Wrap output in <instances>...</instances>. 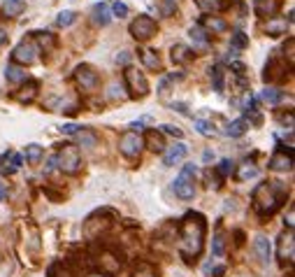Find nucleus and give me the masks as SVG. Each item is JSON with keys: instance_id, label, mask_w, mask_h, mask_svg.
Masks as SVG:
<instances>
[{"instance_id": "1", "label": "nucleus", "mask_w": 295, "mask_h": 277, "mask_svg": "<svg viewBox=\"0 0 295 277\" xmlns=\"http://www.w3.org/2000/svg\"><path fill=\"white\" fill-rule=\"evenodd\" d=\"M205 231H207V224H205V217L198 214V212H188L184 217V222L179 226V254L186 263H193V261L200 256L205 244Z\"/></svg>"}, {"instance_id": "2", "label": "nucleus", "mask_w": 295, "mask_h": 277, "mask_svg": "<svg viewBox=\"0 0 295 277\" xmlns=\"http://www.w3.org/2000/svg\"><path fill=\"white\" fill-rule=\"evenodd\" d=\"M288 198V189L281 182H260L251 194V205L260 217L274 214Z\"/></svg>"}, {"instance_id": "3", "label": "nucleus", "mask_w": 295, "mask_h": 277, "mask_svg": "<svg viewBox=\"0 0 295 277\" xmlns=\"http://www.w3.org/2000/svg\"><path fill=\"white\" fill-rule=\"evenodd\" d=\"M54 159H56V166L63 172H68V175H75L82 168V156H79V149L75 144H63Z\"/></svg>"}, {"instance_id": "4", "label": "nucleus", "mask_w": 295, "mask_h": 277, "mask_svg": "<svg viewBox=\"0 0 295 277\" xmlns=\"http://www.w3.org/2000/svg\"><path fill=\"white\" fill-rule=\"evenodd\" d=\"M195 166L193 163H188V166H184V170H181V175L175 179V184H172V189H175V194L179 196L181 200H191L193 196H195V184H193V177H195Z\"/></svg>"}, {"instance_id": "5", "label": "nucleus", "mask_w": 295, "mask_h": 277, "mask_svg": "<svg viewBox=\"0 0 295 277\" xmlns=\"http://www.w3.org/2000/svg\"><path fill=\"white\" fill-rule=\"evenodd\" d=\"M123 79H126V86H128V91H130L133 98H144V96L149 94L147 77H144V72H140L137 68H126Z\"/></svg>"}, {"instance_id": "6", "label": "nucleus", "mask_w": 295, "mask_h": 277, "mask_svg": "<svg viewBox=\"0 0 295 277\" xmlns=\"http://www.w3.org/2000/svg\"><path fill=\"white\" fill-rule=\"evenodd\" d=\"M119 149H121V154L128 156V159H137L144 149L142 135L135 133V131H126V133L119 138Z\"/></svg>"}, {"instance_id": "7", "label": "nucleus", "mask_w": 295, "mask_h": 277, "mask_svg": "<svg viewBox=\"0 0 295 277\" xmlns=\"http://www.w3.org/2000/svg\"><path fill=\"white\" fill-rule=\"evenodd\" d=\"M35 61H38V45L33 40H23L12 51V63H17V66H30Z\"/></svg>"}, {"instance_id": "8", "label": "nucleus", "mask_w": 295, "mask_h": 277, "mask_svg": "<svg viewBox=\"0 0 295 277\" xmlns=\"http://www.w3.org/2000/svg\"><path fill=\"white\" fill-rule=\"evenodd\" d=\"M130 35L137 40V42H144V40L153 38L156 35V21L147 14H140L135 21L130 23Z\"/></svg>"}, {"instance_id": "9", "label": "nucleus", "mask_w": 295, "mask_h": 277, "mask_svg": "<svg viewBox=\"0 0 295 277\" xmlns=\"http://www.w3.org/2000/svg\"><path fill=\"white\" fill-rule=\"evenodd\" d=\"M107 212H110V210H98L95 214L88 217L86 224H84V235H86V238H98L100 233H105L107 228L112 226V222H110L112 217H110V219H105Z\"/></svg>"}, {"instance_id": "10", "label": "nucleus", "mask_w": 295, "mask_h": 277, "mask_svg": "<svg viewBox=\"0 0 295 277\" xmlns=\"http://www.w3.org/2000/svg\"><path fill=\"white\" fill-rule=\"evenodd\" d=\"M75 82L79 84L84 91H93V89H98L100 77H98V72L93 70L91 66L82 63V66H77V70H75Z\"/></svg>"}, {"instance_id": "11", "label": "nucleus", "mask_w": 295, "mask_h": 277, "mask_svg": "<svg viewBox=\"0 0 295 277\" xmlns=\"http://www.w3.org/2000/svg\"><path fill=\"white\" fill-rule=\"evenodd\" d=\"M277 256L281 263H293L295 259V238H293V231H284L281 238L277 242Z\"/></svg>"}, {"instance_id": "12", "label": "nucleus", "mask_w": 295, "mask_h": 277, "mask_svg": "<svg viewBox=\"0 0 295 277\" xmlns=\"http://www.w3.org/2000/svg\"><path fill=\"white\" fill-rule=\"evenodd\" d=\"M95 263H98L100 272H105V275H114V272L121 270V259L116 254H112V252H100Z\"/></svg>"}, {"instance_id": "13", "label": "nucleus", "mask_w": 295, "mask_h": 277, "mask_svg": "<svg viewBox=\"0 0 295 277\" xmlns=\"http://www.w3.org/2000/svg\"><path fill=\"white\" fill-rule=\"evenodd\" d=\"M281 10V0H253V12L260 19H272Z\"/></svg>"}, {"instance_id": "14", "label": "nucleus", "mask_w": 295, "mask_h": 277, "mask_svg": "<svg viewBox=\"0 0 295 277\" xmlns=\"http://www.w3.org/2000/svg\"><path fill=\"white\" fill-rule=\"evenodd\" d=\"M188 154V147H186L184 142H175L172 147H170L168 151L163 154V166L165 168H172V166H177L179 161H184V156Z\"/></svg>"}, {"instance_id": "15", "label": "nucleus", "mask_w": 295, "mask_h": 277, "mask_svg": "<svg viewBox=\"0 0 295 277\" xmlns=\"http://www.w3.org/2000/svg\"><path fill=\"white\" fill-rule=\"evenodd\" d=\"M268 168H270V170H274V172H286V170H293V154H286V151H281V149H279L277 154H274L272 159H270Z\"/></svg>"}, {"instance_id": "16", "label": "nucleus", "mask_w": 295, "mask_h": 277, "mask_svg": "<svg viewBox=\"0 0 295 277\" xmlns=\"http://www.w3.org/2000/svg\"><path fill=\"white\" fill-rule=\"evenodd\" d=\"M253 252H256V256L263 263H270L272 261V244H270V240L265 235H256V240H253Z\"/></svg>"}, {"instance_id": "17", "label": "nucleus", "mask_w": 295, "mask_h": 277, "mask_svg": "<svg viewBox=\"0 0 295 277\" xmlns=\"http://www.w3.org/2000/svg\"><path fill=\"white\" fill-rule=\"evenodd\" d=\"M91 17H93V23H98V26H107L112 21V10H110V3H98V5L91 7Z\"/></svg>"}, {"instance_id": "18", "label": "nucleus", "mask_w": 295, "mask_h": 277, "mask_svg": "<svg viewBox=\"0 0 295 277\" xmlns=\"http://www.w3.org/2000/svg\"><path fill=\"white\" fill-rule=\"evenodd\" d=\"M286 70V66L281 61H279L277 56H272L268 61V66H265V72H263V79L265 82H277V79H281V72Z\"/></svg>"}, {"instance_id": "19", "label": "nucleus", "mask_w": 295, "mask_h": 277, "mask_svg": "<svg viewBox=\"0 0 295 277\" xmlns=\"http://www.w3.org/2000/svg\"><path fill=\"white\" fill-rule=\"evenodd\" d=\"M286 30H288V21L281 19V17H272V19H268V23H265V33H268L270 38L286 35Z\"/></svg>"}, {"instance_id": "20", "label": "nucleus", "mask_w": 295, "mask_h": 277, "mask_svg": "<svg viewBox=\"0 0 295 277\" xmlns=\"http://www.w3.org/2000/svg\"><path fill=\"white\" fill-rule=\"evenodd\" d=\"M203 28H205V33H225L228 30V23L223 21L221 17H205L203 19Z\"/></svg>"}, {"instance_id": "21", "label": "nucleus", "mask_w": 295, "mask_h": 277, "mask_svg": "<svg viewBox=\"0 0 295 277\" xmlns=\"http://www.w3.org/2000/svg\"><path fill=\"white\" fill-rule=\"evenodd\" d=\"M170 58H172V63H188L193 58V51L186 45H175L170 49Z\"/></svg>"}, {"instance_id": "22", "label": "nucleus", "mask_w": 295, "mask_h": 277, "mask_svg": "<svg viewBox=\"0 0 295 277\" xmlns=\"http://www.w3.org/2000/svg\"><path fill=\"white\" fill-rule=\"evenodd\" d=\"M144 147H149L151 151H163L165 149V142H163V133H156V131H149L144 135Z\"/></svg>"}, {"instance_id": "23", "label": "nucleus", "mask_w": 295, "mask_h": 277, "mask_svg": "<svg viewBox=\"0 0 295 277\" xmlns=\"http://www.w3.org/2000/svg\"><path fill=\"white\" fill-rule=\"evenodd\" d=\"M3 12L5 17H19L23 10H26V0H3Z\"/></svg>"}, {"instance_id": "24", "label": "nucleus", "mask_w": 295, "mask_h": 277, "mask_svg": "<svg viewBox=\"0 0 295 277\" xmlns=\"http://www.w3.org/2000/svg\"><path fill=\"white\" fill-rule=\"evenodd\" d=\"M75 140H77V144H82V147H95V144H98V135L93 133V131H88V128H79L75 133Z\"/></svg>"}, {"instance_id": "25", "label": "nucleus", "mask_w": 295, "mask_h": 277, "mask_svg": "<svg viewBox=\"0 0 295 277\" xmlns=\"http://www.w3.org/2000/svg\"><path fill=\"white\" fill-rule=\"evenodd\" d=\"M38 86H40L38 82H28L26 86L19 89V94H14V98H17L19 103H30V100L38 96Z\"/></svg>"}, {"instance_id": "26", "label": "nucleus", "mask_w": 295, "mask_h": 277, "mask_svg": "<svg viewBox=\"0 0 295 277\" xmlns=\"http://www.w3.org/2000/svg\"><path fill=\"white\" fill-rule=\"evenodd\" d=\"M5 79L12 84H19V82H26V70L23 68H19L17 63H10V66L5 68Z\"/></svg>"}, {"instance_id": "27", "label": "nucleus", "mask_w": 295, "mask_h": 277, "mask_svg": "<svg viewBox=\"0 0 295 277\" xmlns=\"http://www.w3.org/2000/svg\"><path fill=\"white\" fill-rule=\"evenodd\" d=\"M246 128H249L246 119H235V121H230L225 126V135H230V138H242L246 133Z\"/></svg>"}, {"instance_id": "28", "label": "nucleus", "mask_w": 295, "mask_h": 277, "mask_svg": "<svg viewBox=\"0 0 295 277\" xmlns=\"http://www.w3.org/2000/svg\"><path fill=\"white\" fill-rule=\"evenodd\" d=\"M23 156H26V161L28 163H33V166H38L40 161H42V147L35 142L26 144V149H23Z\"/></svg>"}, {"instance_id": "29", "label": "nucleus", "mask_w": 295, "mask_h": 277, "mask_svg": "<svg viewBox=\"0 0 295 277\" xmlns=\"http://www.w3.org/2000/svg\"><path fill=\"white\" fill-rule=\"evenodd\" d=\"M140 58H142V63L149 68V70H158V68H160L158 54H156V51H151V49H142V51H140Z\"/></svg>"}, {"instance_id": "30", "label": "nucleus", "mask_w": 295, "mask_h": 277, "mask_svg": "<svg viewBox=\"0 0 295 277\" xmlns=\"http://www.w3.org/2000/svg\"><path fill=\"white\" fill-rule=\"evenodd\" d=\"M188 35H191V40L195 42L198 47H207V45H209V35L205 33V28H203V26H193L191 30H188Z\"/></svg>"}, {"instance_id": "31", "label": "nucleus", "mask_w": 295, "mask_h": 277, "mask_svg": "<svg viewBox=\"0 0 295 277\" xmlns=\"http://www.w3.org/2000/svg\"><path fill=\"white\" fill-rule=\"evenodd\" d=\"M260 98L265 100V103H270V105H279V103H281V100H284V91H279V89H265L260 94Z\"/></svg>"}, {"instance_id": "32", "label": "nucleus", "mask_w": 295, "mask_h": 277, "mask_svg": "<svg viewBox=\"0 0 295 277\" xmlns=\"http://www.w3.org/2000/svg\"><path fill=\"white\" fill-rule=\"evenodd\" d=\"M244 47H249V35H244L242 30H237V33H233V38H230V49H244Z\"/></svg>"}, {"instance_id": "33", "label": "nucleus", "mask_w": 295, "mask_h": 277, "mask_svg": "<svg viewBox=\"0 0 295 277\" xmlns=\"http://www.w3.org/2000/svg\"><path fill=\"white\" fill-rule=\"evenodd\" d=\"M133 277H158V272L151 263H137V268L133 270Z\"/></svg>"}, {"instance_id": "34", "label": "nucleus", "mask_w": 295, "mask_h": 277, "mask_svg": "<svg viewBox=\"0 0 295 277\" xmlns=\"http://www.w3.org/2000/svg\"><path fill=\"white\" fill-rule=\"evenodd\" d=\"M75 21H77V12H72V10H63V12L58 14V19H56V23H58L60 28L72 26Z\"/></svg>"}, {"instance_id": "35", "label": "nucleus", "mask_w": 295, "mask_h": 277, "mask_svg": "<svg viewBox=\"0 0 295 277\" xmlns=\"http://www.w3.org/2000/svg\"><path fill=\"white\" fill-rule=\"evenodd\" d=\"M212 82H214V91L223 94V70H221V66L212 68Z\"/></svg>"}, {"instance_id": "36", "label": "nucleus", "mask_w": 295, "mask_h": 277, "mask_svg": "<svg viewBox=\"0 0 295 277\" xmlns=\"http://www.w3.org/2000/svg\"><path fill=\"white\" fill-rule=\"evenodd\" d=\"M258 175V168L253 166V163H244V166H240V172H237V179H251V177H256Z\"/></svg>"}, {"instance_id": "37", "label": "nucleus", "mask_w": 295, "mask_h": 277, "mask_svg": "<svg viewBox=\"0 0 295 277\" xmlns=\"http://www.w3.org/2000/svg\"><path fill=\"white\" fill-rule=\"evenodd\" d=\"M225 252V235L223 233H216V235H214V242H212V254L214 256H221Z\"/></svg>"}, {"instance_id": "38", "label": "nucleus", "mask_w": 295, "mask_h": 277, "mask_svg": "<svg viewBox=\"0 0 295 277\" xmlns=\"http://www.w3.org/2000/svg\"><path fill=\"white\" fill-rule=\"evenodd\" d=\"M110 10H112V17H119V19L128 17V5L126 3H121V0H114V3L110 5Z\"/></svg>"}, {"instance_id": "39", "label": "nucleus", "mask_w": 295, "mask_h": 277, "mask_svg": "<svg viewBox=\"0 0 295 277\" xmlns=\"http://www.w3.org/2000/svg\"><path fill=\"white\" fill-rule=\"evenodd\" d=\"M233 170H235V163L230 161V159H223L219 163V168H216V175L219 177H228V175H233Z\"/></svg>"}, {"instance_id": "40", "label": "nucleus", "mask_w": 295, "mask_h": 277, "mask_svg": "<svg viewBox=\"0 0 295 277\" xmlns=\"http://www.w3.org/2000/svg\"><path fill=\"white\" fill-rule=\"evenodd\" d=\"M158 7H160V14L163 17H172L177 10V0H160Z\"/></svg>"}, {"instance_id": "41", "label": "nucleus", "mask_w": 295, "mask_h": 277, "mask_svg": "<svg viewBox=\"0 0 295 277\" xmlns=\"http://www.w3.org/2000/svg\"><path fill=\"white\" fill-rule=\"evenodd\" d=\"M195 131L200 135H212L214 133V126L209 121H205V119H198V121H195Z\"/></svg>"}, {"instance_id": "42", "label": "nucleus", "mask_w": 295, "mask_h": 277, "mask_svg": "<svg viewBox=\"0 0 295 277\" xmlns=\"http://www.w3.org/2000/svg\"><path fill=\"white\" fill-rule=\"evenodd\" d=\"M107 96H110L112 100H116V98H123V86H121L119 82H114V84H112V86H110V94H107Z\"/></svg>"}, {"instance_id": "43", "label": "nucleus", "mask_w": 295, "mask_h": 277, "mask_svg": "<svg viewBox=\"0 0 295 277\" xmlns=\"http://www.w3.org/2000/svg\"><path fill=\"white\" fill-rule=\"evenodd\" d=\"M160 128H163V133H168V135H175V138H184V133H181V128H179V126L165 124V126H160Z\"/></svg>"}, {"instance_id": "44", "label": "nucleus", "mask_w": 295, "mask_h": 277, "mask_svg": "<svg viewBox=\"0 0 295 277\" xmlns=\"http://www.w3.org/2000/svg\"><path fill=\"white\" fill-rule=\"evenodd\" d=\"M21 163H23V156L21 154H12V159H10V172L19 170V168H21Z\"/></svg>"}, {"instance_id": "45", "label": "nucleus", "mask_w": 295, "mask_h": 277, "mask_svg": "<svg viewBox=\"0 0 295 277\" xmlns=\"http://www.w3.org/2000/svg\"><path fill=\"white\" fill-rule=\"evenodd\" d=\"M49 277H72V275H70V272H68L63 266H54V268L49 270Z\"/></svg>"}, {"instance_id": "46", "label": "nucleus", "mask_w": 295, "mask_h": 277, "mask_svg": "<svg viewBox=\"0 0 295 277\" xmlns=\"http://www.w3.org/2000/svg\"><path fill=\"white\" fill-rule=\"evenodd\" d=\"M79 128H82V126H75V124H65V126L60 128V131H63L65 135H75L77 131H79Z\"/></svg>"}, {"instance_id": "47", "label": "nucleus", "mask_w": 295, "mask_h": 277, "mask_svg": "<svg viewBox=\"0 0 295 277\" xmlns=\"http://www.w3.org/2000/svg\"><path fill=\"white\" fill-rule=\"evenodd\" d=\"M293 47H295V40L290 38V40H288V49L284 47V54L288 56V63H293V56H295V54H293Z\"/></svg>"}, {"instance_id": "48", "label": "nucleus", "mask_w": 295, "mask_h": 277, "mask_svg": "<svg viewBox=\"0 0 295 277\" xmlns=\"http://www.w3.org/2000/svg\"><path fill=\"white\" fill-rule=\"evenodd\" d=\"M233 70H235L237 75H240V77H244V72H246V66H244V63H240V61H235V63H233Z\"/></svg>"}, {"instance_id": "49", "label": "nucleus", "mask_w": 295, "mask_h": 277, "mask_svg": "<svg viewBox=\"0 0 295 277\" xmlns=\"http://www.w3.org/2000/svg\"><path fill=\"white\" fill-rule=\"evenodd\" d=\"M172 110H177L179 114H188V105H184V103H172Z\"/></svg>"}, {"instance_id": "50", "label": "nucleus", "mask_w": 295, "mask_h": 277, "mask_svg": "<svg viewBox=\"0 0 295 277\" xmlns=\"http://www.w3.org/2000/svg\"><path fill=\"white\" fill-rule=\"evenodd\" d=\"M130 61V54L128 51H121V54H116V63H128Z\"/></svg>"}, {"instance_id": "51", "label": "nucleus", "mask_w": 295, "mask_h": 277, "mask_svg": "<svg viewBox=\"0 0 295 277\" xmlns=\"http://www.w3.org/2000/svg\"><path fill=\"white\" fill-rule=\"evenodd\" d=\"M7 198V184L0 179V200H5Z\"/></svg>"}, {"instance_id": "52", "label": "nucleus", "mask_w": 295, "mask_h": 277, "mask_svg": "<svg viewBox=\"0 0 295 277\" xmlns=\"http://www.w3.org/2000/svg\"><path fill=\"white\" fill-rule=\"evenodd\" d=\"M223 272H225V268H223V266H216V268L212 270V275H214V277H221Z\"/></svg>"}, {"instance_id": "53", "label": "nucleus", "mask_w": 295, "mask_h": 277, "mask_svg": "<svg viewBox=\"0 0 295 277\" xmlns=\"http://www.w3.org/2000/svg\"><path fill=\"white\" fill-rule=\"evenodd\" d=\"M203 159H205V163H209V161H212V159H214V151H205V154H203Z\"/></svg>"}, {"instance_id": "54", "label": "nucleus", "mask_w": 295, "mask_h": 277, "mask_svg": "<svg viewBox=\"0 0 295 277\" xmlns=\"http://www.w3.org/2000/svg\"><path fill=\"white\" fill-rule=\"evenodd\" d=\"M86 277H110V275H105V272H100V270H93V272H88Z\"/></svg>"}, {"instance_id": "55", "label": "nucleus", "mask_w": 295, "mask_h": 277, "mask_svg": "<svg viewBox=\"0 0 295 277\" xmlns=\"http://www.w3.org/2000/svg\"><path fill=\"white\" fill-rule=\"evenodd\" d=\"M54 168H56V159H54V156H51L49 161H47V170H54Z\"/></svg>"}, {"instance_id": "56", "label": "nucleus", "mask_w": 295, "mask_h": 277, "mask_svg": "<svg viewBox=\"0 0 295 277\" xmlns=\"http://www.w3.org/2000/svg\"><path fill=\"white\" fill-rule=\"evenodd\" d=\"M5 40H7V33H5V30H3V28H0V47L5 45Z\"/></svg>"}, {"instance_id": "57", "label": "nucleus", "mask_w": 295, "mask_h": 277, "mask_svg": "<svg viewBox=\"0 0 295 277\" xmlns=\"http://www.w3.org/2000/svg\"><path fill=\"white\" fill-rule=\"evenodd\" d=\"M288 277H290V275H288Z\"/></svg>"}]
</instances>
